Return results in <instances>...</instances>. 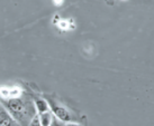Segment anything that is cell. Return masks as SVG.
Returning <instances> with one entry per match:
<instances>
[{
	"label": "cell",
	"instance_id": "3957f363",
	"mask_svg": "<svg viewBox=\"0 0 154 126\" xmlns=\"http://www.w3.org/2000/svg\"><path fill=\"white\" fill-rule=\"evenodd\" d=\"M52 110L56 117L59 118L62 122H70L71 121V115L68 112V109L59 105H53L52 106Z\"/></svg>",
	"mask_w": 154,
	"mask_h": 126
},
{
	"label": "cell",
	"instance_id": "6da1fadb",
	"mask_svg": "<svg viewBox=\"0 0 154 126\" xmlns=\"http://www.w3.org/2000/svg\"><path fill=\"white\" fill-rule=\"evenodd\" d=\"M6 107L20 126H28L32 118L35 116V110L30 103L25 102L19 97L9 98L6 102Z\"/></svg>",
	"mask_w": 154,
	"mask_h": 126
},
{
	"label": "cell",
	"instance_id": "277c9868",
	"mask_svg": "<svg viewBox=\"0 0 154 126\" xmlns=\"http://www.w3.org/2000/svg\"><path fill=\"white\" fill-rule=\"evenodd\" d=\"M39 122L42 126H51L52 122H53V116L50 112H45V113L39 114Z\"/></svg>",
	"mask_w": 154,
	"mask_h": 126
},
{
	"label": "cell",
	"instance_id": "7a4b0ae2",
	"mask_svg": "<svg viewBox=\"0 0 154 126\" xmlns=\"http://www.w3.org/2000/svg\"><path fill=\"white\" fill-rule=\"evenodd\" d=\"M0 126H20V124L11 116V114L0 106Z\"/></svg>",
	"mask_w": 154,
	"mask_h": 126
},
{
	"label": "cell",
	"instance_id": "52a82bcc",
	"mask_svg": "<svg viewBox=\"0 0 154 126\" xmlns=\"http://www.w3.org/2000/svg\"><path fill=\"white\" fill-rule=\"evenodd\" d=\"M64 126H81V125H79L77 123H69V124H66V125H64Z\"/></svg>",
	"mask_w": 154,
	"mask_h": 126
},
{
	"label": "cell",
	"instance_id": "ba28073f",
	"mask_svg": "<svg viewBox=\"0 0 154 126\" xmlns=\"http://www.w3.org/2000/svg\"><path fill=\"white\" fill-rule=\"evenodd\" d=\"M54 2H55L56 4H60L63 2V0H54Z\"/></svg>",
	"mask_w": 154,
	"mask_h": 126
},
{
	"label": "cell",
	"instance_id": "8992f818",
	"mask_svg": "<svg viewBox=\"0 0 154 126\" xmlns=\"http://www.w3.org/2000/svg\"><path fill=\"white\" fill-rule=\"evenodd\" d=\"M28 126H42V125H41V122H39L38 116H36V115H35L34 117L32 118V121L29 122Z\"/></svg>",
	"mask_w": 154,
	"mask_h": 126
},
{
	"label": "cell",
	"instance_id": "5b68a950",
	"mask_svg": "<svg viewBox=\"0 0 154 126\" xmlns=\"http://www.w3.org/2000/svg\"><path fill=\"white\" fill-rule=\"evenodd\" d=\"M35 108L36 110L41 113H45V112H48V104H47L46 101L44 99H35Z\"/></svg>",
	"mask_w": 154,
	"mask_h": 126
},
{
	"label": "cell",
	"instance_id": "9c48e42d",
	"mask_svg": "<svg viewBox=\"0 0 154 126\" xmlns=\"http://www.w3.org/2000/svg\"><path fill=\"white\" fill-rule=\"evenodd\" d=\"M51 126H56V124H54V125H52V124H51Z\"/></svg>",
	"mask_w": 154,
	"mask_h": 126
}]
</instances>
